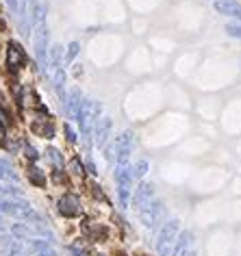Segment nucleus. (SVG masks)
I'll use <instances>...</instances> for the list:
<instances>
[{
  "label": "nucleus",
  "instance_id": "1",
  "mask_svg": "<svg viewBox=\"0 0 241 256\" xmlns=\"http://www.w3.org/2000/svg\"><path fill=\"white\" fill-rule=\"evenodd\" d=\"M183 230L180 228V220H168L159 226V232H156V239H155V250L156 256H172L174 243H176V237L178 232Z\"/></svg>",
  "mask_w": 241,
  "mask_h": 256
},
{
  "label": "nucleus",
  "instance_id": "2",
  "mask_svg": "<svg viewBox=\"0 0 241 256\" xmlns=\"http://www.w3.org/2000/svg\"><path fill=\"white\" fill-rule=\"evenodd\" d=\"M113 178H115V191H118V204H120V208L126 211V208L131 206V195H133L131 163H128V165H115Z\"/></svg>",
  "mask_w": 241,
  "mask_h": 256
},
{
  "label": "nucleus",
  "instance_id": "3",
  "mask_svg": "<svg viewBox=\"0 0 241 256\" xmlns=\"http://www.w3.org/2000/svg\"><path fill=\"white\" fill-rule=\"evenodd\" d=\"M165 215H168V211H165V204H163V200H161V198L150 200V202L143 204L141 208H137L139 222H141V226L148 228V230L159 228L165 222Z\"/></svg>",
  "mask_w": 241,
  "mask_h": 256
},
{
  "label": "nucleus",
  "instance_id": "4",
  "mask_svg": "<svg viewBox=\"0 0 241 256\" xmlns=\"http://www.w3.org/2000/svg\"><path fill=\"white\" fill-rule=\"evenodd\" d=\"M85 206H83V200L78 193L74 191H66L59 195L57 200V213L63 217V220H78L83 215Z\"/></svg>",
  "mask_w": 241,
  "mask_h": 256
},
{
  "label": "nucleus",
  "instance_id": "5",
  "mask_svg": "<svg viewBox=\"0 0 241 256\" xmlns=\"http://www.w3.org/2000/svg\"><path fill=\"white\" fill-rule=\"evenodd\" d=\"M98 113H100V104H98V102H94V100H83L81 102V109H78L76 122L81 124V135L85 139L91 135L96 122H98Z\"/></svg>",
  "mask_w": 241,
  "mask_h": 256
},
{
  "label": "nucleus",
  "instance_id": "6",
  "mask_svg": "<svg viewBox=\"0 0 241 256\" xmlns=\"http://www.w3.org/2000/svg\"><path fill=\"white\" fill-rule=\"evenodd\" d=\"M133 143H135V133L133 130H124V133H120L118 137H115L113 141V161L115 165H128V159H131V152H133Z\"/></svg>",
  "mask_w": 241,
  "mask_h": 256
},
{
  "label": "nucleus",
  "instance_id": "7",
  "mask_svg": "<svg viewBox=\"0 0 241 256\" xmlns=\"http://www.w3.org/2000/svg\"><path fill=\"white\" fill-rule=\"evenodd\" d=\"M156 198V185L155 183H148V180H141V183L135 187V191L131 195V206L135 208H141L143 204H148L150 200Z\"/></svg>",
  "mask_w": 241,
  "mask_h": 256
},
{
  "label": "nucleus",
  "instance_id": "8",
  "mask_svg": "<svg viewBox=\"0 0 241 256\" xmlns=\"http://www.w3.org/2000/svg\"><path fill=\"white\" fill-rule=\"evenodd\" d=\"M109 237H111V230L104 224H100V222L83 224V239L87 243H104V241H109Z\"/></svg>",
  "mask_w": 241,
  "mask_h": 256
},
{
  "label": "nucleus",
  "instance_id": "9",
  "mask_svg": "<svg viewBox=\"0 0 241 256\" xmlns=\"http://www.w3.org/2000/svg\"><path fill=\"white\" fill-rule=\"evenodd\" d=\"M24 63H26V52H24V48H22L17 41H9L7 44V65H9V69H22L24 68Z\"/></svg>",
  "mask_w": 241,
  "mask_h": 256
},
{
  "label": "nucleus",
  "instance_id": "10",
  "mask_svg": "<svg viewBox=\"0 0 241 256\" xmlns=\"http://www.w3.org/2000/svg\"><path fill=\"white\" fill-rule=\"evenodd\" d=\"M111 133H113V119L109 115H104L100 122H96L94 126V139H96V146L98 148H104L106 141H109Z\"/></svg>",
  "mask_w": 241,
  "mask_h": 256
},
{
  "label": "nucleus",
  "instance_id": "11",
  "mask_svg": "<svg viewBox=\"0 0 241 256\" xmlns=\"http://www.w3.org/2000/svg\"><path fill=\"white\" fill-rule=\"evenodd\" d=\"M193 243H196V235H193L191 230H187V228H183V230L178 232V237H176L172 256H183L185 252L193 250Z\"/></svg>",
  "mask_w": 241,
  "mask_h": 256
},
{
  "label": "nucleus",
  "instance_id": "12",
  "mask_svg": "<svg viewBox=\"0 0 241 256\" xmlns=\"http://www.w3.org/2000/svg\"><path fill=\"white\" fill-rule=\"evenodd\" d=\"M213 9H215L220 16H230V17H239L241 20V4L237 0H215V2H213Z\"/></svg>",
  "mask_w": 241,
  "mask_h": 256
},
{
  "label": "nucleus",
  "instance_id": "13",
  "mask_svg": "<svg viewBox=\"0 0 241 256\" xmlns=\"http://www.w3.org/2000/svg\"><path fill=\"white\" fill-rule=\"evenodd\" d=\"M26 178H29V183L33 185V187H37V189H46V185H48V176H46V171L41 170L37 163H29Z\"/></svg>",
  "mask_w": 241,
  "mask_h": 256
},
{
  "label": "nucleus",
  "instance_id": "14",
  "mask_svg": "<svg viewBox=\"0 0 241 256\" xmlns=\"http://www.w3.org/2000/svg\"><path fill=\"white\" fill-rule=\"evenodd\" d=\"M81 102H83V94H81V89H72V91L68 94V98H66V109H68V113L72 115L74 119H76V115H78Z\"/></svg>",
  "mask_w": 241,
  "mask_h": 256
},
{
  "label": "nucleus",
  "instance_id": "15",
  "mask_svg": "<svg viewBox=\"0 0 241 256\" xmlns=\"http://www.w3.org/2000/svg\"><path fill=\"white\" fill-rule=\"evenodd\" d=\"M68 252H69V256H94V252H91V248H89V243H87L85 239L72 241V243L68 245Z\"/></svg>",
  "mask_w": 241,
  "mask_h": 256
},
{
  "label": "nucleus",
  "instance_id": "16",
  "mask_svg": "<svg viewBox=\"0 0 241 256\" xmlns=\"http://www.w3.org/2000/svg\"><path fill=\"white\" fill-rule=\"evenodd\" d=\"M31 130H33L35 135H39V137H46V139L54 137V126L50 122H46V119H37V122H33Z\"/></svg>",
  "mask_w": 241,
  "mask_h": 256
},
{
  "label": "nucleus",
  "instance_id": "17",
  "mask_svg": "<svg viewBox=\"0 0 241 256\" xmlns=\"http://www.w3.org/2000/svg\"><path fill=\"white\" fill-rule=\"evenodd\" d=\"M46 159H48V163L52 165V170H63V165H66L63 152L57 150V148H48V150H46Z\"/></svg>",
  "mask_w": 241,
  "mask_h": 256
},
{
  "label": "nucleus",
  "instance_id": "18",
  "mask_svg": "<svg viewBox=\"0 0 241 256\" xmlns=\"http://www.w3.org/2000/svg\"><path fill=\"white\" fill-rule=\"evenodd\" d=\"M61 52H63V46H59V44H54L52 48L48 50V63H50V68H52V72L54 69H59V68H63Z\"/></svg>",
  "mask_w": 241,
  "mask_h": 256
},
{
  "label": "nucleus",
  "instance_id": "19",
  "mask_svg": "<svg viewBox=\"0 0 241 256\" xmlns=\"http://www.w3.org/2000/svg\"><path fill=\"white\" fill-rule=\"evenodd\" d=\"M148 170H150V163H148L146 159L137 161L135 165H131V174H133V180H141L143 176L148 174Z\"/></svg>",
  "mask_w": 241,
  "mask_h": 256
},
{
  "label": "nucleus",
  "instance_id": "20",
  "mask_svg": "<svg viewBox=\"0 0 241 256\" xmlns=\"http://www.w3.org/2000/svg\"><path fill=\"white\" fill-rule=\"evenodd\" d=\"M68 167H69V174L72 176H76V178H85V165H83V161L78 159V156H74V159L68 163Z\"/></svg>",
  "mask_w": 241,
  "mask_h": 256
},
{
  "label": "nucleus",
  "instance_id": "21",
  "mask_svg": "<svg viewBox=\"0 0 241 256\" xmlns=\"http://www.w3.org/2000/svg\"><path fill=\"white\" fill-rule=\"evenodd\" d=\"M89 193H91V198H94L96 202H100V204H106V202H109V198H106V193L103 191V187H100L98 183H91V185H89Z\"/></svg>",
  "mask_w": 241,
  "mask_h": 256
},
{
  "label": "nucleus",
  "instance_id": "22",
  "mask_svg": "<svg viewBox=\"0 0 241 256\" xmlns=\"http://www.w3.org/2000/svg\"><path fill=\"white\" fill-rule=\"evenodd\" d=\"M50 180H52L57 187H68V183H69L66 170H52V174H50Z\"/></svg>",
  "mask_w": 241,
  "mask_h": 256
},
{
  "label": "nucleus",
  "instance_id": "23",
  "mask_svg": "<svg viewBox=\"0 0 241 256\" xmlns=\"http://www.w3.org/2000/svg\"><path fill=\"white\" fill-rule=\"evenodd\" d=\"M78 50H81V44H78V41H72V44L68 46V50H66V63H72L74 59H76Z\"/></svg>",
  "mask_w": 241,
  "mask_h": 256
},
{
  "label": "nucleus",
  "instance_id": "24",
  "mask_svg": "<svg viewBox=\"0 0 241 256\" xmlns=\"http://www.w3.org/2000/svg\"><path fill=\"white\" fill-rule=\"evenodd\" d=\"M226 33H228L230 37L241 39V22H230V24H226Z\"/></svg>",
  "mask_w": 241,
  "mask_h": 256
},
{
  "label": "nucleus",
  "instance_id": "25",
  "mask_svg": "<svg viewBox=\"0 0 241 256\" xmlns=\"http://www.w3.org/2000/svg\"><path fill=\"white\" fill-rule=\"evenodd\" d=\"M24 156H26V161L29 163H35L37 159H39V152H37L33 146H26L24 148Z\"/></svg>",
  "mask_w": 241,
  "mask_h": 256
},
{
  "label": "nucleus",
  "instance_id": "26",
  "mask_svg": "<svg viewBox=\"0 0 241 256\" xmlns=\"http://www.w3.org/2000/svg\"><path fill=\"white\" fill-rule=\"evenodd\" d=\"M63 133H66V139H68L69 143H76V133H74V128L69 126V124L63 126Z\"/></svg>",
  "mask_w": 241,
  "mask_h": 256
},
{
  "label": "nucleus",
  "instance_id": "27",
  "mask_svg": "<svg viewBox=\"0 0 241 256\" xmlns=\"http://www.w3.org/2000/svg\"><path fill=\"white\" fill-rule=\"evenodd\" d=\"M0 124H2L4 128H7L9 124H11V115L7 113V109H0Z\"/></svg>",
  "mask_w": 241,
  "mask_h": 256
},
{
  "label": "nucleus",
  "instance_id": "28",
  "mask_svg": "<svg viewBox=\"0 0 241 256\" xmlns=\"http://www.w3.org/2000/svg\"><path fill=\"white\" fill-rule=\"evenodd\" d=\"M4 141H7V128L0 124V143H4Z\"/></svg>",
  "mask_w": 241,
  "mask_h": 256
},
{
  "label": "nucleus",
  "instance_id": "29",
  "mask_svg": "<svg viewBox=\"0 0 241 256\" xmlns=\"http://www.w3.org/2000/svg\"><path fill=\"white\" fill-rule=\"evenodd\" d=\"M183 256H198V252H196V250H189V252H185Z\"/></svg>",
  "mask_w": 241,
  "mask_h": 256
},
{
  "label": "nucleus",
  "instance_id": "30",
  "mask_svg": "<svg viewBox=\"0 0 241 256\" xmlns=\"http://www.w3.org/2000/svg\"><path fill=\"white\" fill-rule=\"evenodd\" d=\"M94 256H109V254H103V252H100V254H94Z\"/></svg>",
  "mask_w": 241,
  "mask_h": 256
},
{
  "label": "nucleus",
  "instance_id": "31",
  "mask_svg": "<svg viewBox=\"0 0 241 256\" xmlns=\"http://www.w3.org/2000/svg\"><path fill=\"white\" fill-rule=\"evenodd\" d=\"M2 189H4V187H0V193H2Z\"/></svg>",
  "mask_w": 241,
  "mask_h": 256
}]
</instances>
